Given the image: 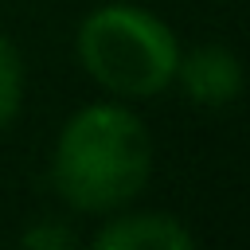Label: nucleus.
I'll return each instance as SVG.
<instances>
[{"label":"nucleus","instance_id":"nucleus-2","mask_svg":"<svg viewBox=\"0 0 250 250\" xmlns=\"http://www.w3.org/2000/svg\"><path fill=\"white\" fill-rule=\"evenodd\" d=\"M82 70L125 102H145L176 82L180 39L176 31L141 4H102L74 35Z\"/></svg>","mask_w":250,"mask_h":250},{"label":"nucleus","instance_id":"nucleus-5","mask_svg":"<svg viewBox=\"0 0 250 250\" xmlns=\"http://www.w3.org/2000/svg\"><path fill=\"white\" fill-rule=\"evenodd\" d=\"M23 86H27L23 55H20V47L0 31V133L16 121V113H20V105H23Z\"/></svg>","mask_w":250,"mask_h":250},{"label":"nucleus","instance_id":"nucleus-6","mask_svg":"<svg viewBox=\"0 0 250 250\" xmlns=\"http://www.w3.org/2000/svg\"><path fill=\"white\" fill-rule=\"evenodd\" d=\"M20 242L31 246V250H62V246H74L78 238H74V230H66L62 223H35V227H27V230L20 234Z\"/></svg>","mask_w":250,"mask_h":250},{"label":"nucleus","instance_id":"nucleus-1","mask_svg":"<svg viewBox=\"0 0 250 250\" xmlns=\"http://www.w3.org/2000/svg\"><path fill=\"white\" fill-rule=\"evenodd\" d=\"M156 168L148 125L121 102H90L66 117L51 152L55 195L86 215H113L133 203Z\"/></svg>","mask_w":250,"mask_h":250},{"label":"nucleus","instance_id":"nucleus-4","mask_svg":"<svg viewBox=\"0 0 250 250\" xmlns=\"http://www.w3.org/2000/svg\"><path fill=\"white\" fill-rule=\"evenodd\" d=\"M98 250H188L195 246V234L164 211H141V215H117L94 234Z\"/></svg>","mask_w":250,"mask_h":250},{"label":"nucleus","instance_id":"nucleus-3","mask_svg":"<svg viewBox=\"0 0 250 250\" xmlns=\"http://www.w3.org/2000/svg\"><path fill=\"white\" fill-rule=\"evenodd\" d=\"M176 82L184 86V94L195 105L207 109H223L230 102H238L242 94V62L230 47L219 43H203L195 51H180V66H176Z\"/></svg>","mask_w":250,"mask_h":250}]
</instances>
